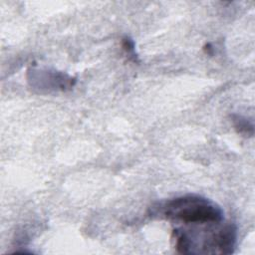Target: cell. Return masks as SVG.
<instances>
[{
  "instance_id": "6da1fadb",
  "label": "cell",
  "mask_w": 255,
  "mask_h": 255,
  "mask_svg": "<svg viewBox=\"0 0 255 255\" xmlns=\"http://www.w3.org/2000/svg\"><path fill=\"white\" fill-rule=\"evenodd\" d=\"M175 248L184 254H231L234 252L237 229L233 223H209L205 228L173 230Z\"/></svg>"
},
{
  "instance_id": "7a4b0ae2",
  "label": "cell",
  "mask_w": 255,
  "mask_h": 255,
  "mask_svg": "<svg viewBox=\"0 0 255 255\" xmlns=\"http://www.w3.org/2000/svg\"><path fill=\"white\" fill-rule=\"evenodd\" d=\"M159 212L170 221L184 224L204 225L224 220L219 205L197 194H185L167 200L160 205Z\"/></svg>"
},
{
  "instance_id": "3957f363",
  "label": "cell",
  "mask_w": 255,
  "mask_h": 255,
  "mask_svg": "<svg viewBox=\"0 0 255 255\" xmlns=\"http://www.w3.org/2000/svg\"><path fill=\"white\" fill-rule=\"evenodd\" d=\"M28 82L39 92H57L71 89L76 79L58 71L32 69L28 72Z\"/></svg>"
},
{
  "instance_id": "277c9868",
  "label": "cell",
  "mask_w": 255,
  "mask_h": 255,
  "mask_svg": "<svg viewBox=\"0 0 255 255\" xmlns=\"http://www.w3.org/2000/svg\"><path fill=\"white\" fill-rule=\"evenodd\" d=\"M234 128L238 133L245 136H252L254 133L253 124L248 121V119L240 116V115H232L231 117Z\"/></svg>"
},
{
  "instance_id": "5b68a950",
  "label": "cell",
  "mask_w": 255,
  "mask_h": 255,
  "mask_svg": "<svg viewBox=\"0 0 255 255\" xmlns=\"http://www.w3.org/2000/svg\"><path fill=\"white\" fill-rule=\"evenodd\" d=\"M123 48L126 51V53L132 58L133 61H136V55L134 53V42L129 37H125L123 39Z\"/></svg>"
}]
</instances>
